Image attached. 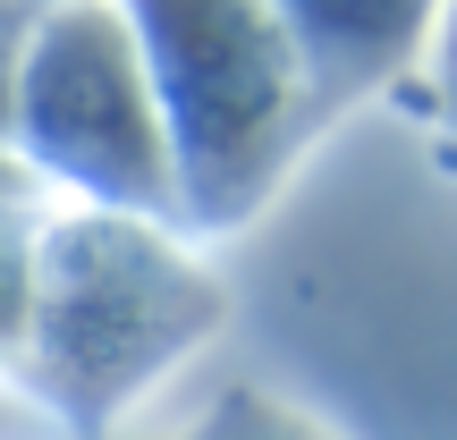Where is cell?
<instances>
[{
  "instance_id": "obj_1",
  "label": "cell",
  "mask_w": 457,
  "mask_h": 440,
  "mask_svg": "<svg viewBox=\"0 0 457 440\" xmlns=\"http://www.w3.org/2000/svg\"><path fill=\"white\" fill-rule=\"evenodd\" d=\"M153 111L170 136V178L195 220H245L288 153L313 136L305 68L271 0H128Z\"/></svg>"
},
{
  "instance_id": "obj_2",
  "label": "cell",
  "mask_w": 457,
  "mask_h": 440,
  "mask_svg": "<svg viewBox=\"0 0 457 440\" xmlns=\"http://www.w3.org/2000/svg\"><path fill=\"white\" fill-rule=\"evenodd\" d=\"M204 313H212V288L170 245H153L119 212H94V220H68L43 245L26 339L43 356V381L60 390V407L102 415L179 339H195Z\"/></svg>"
},
{
  "instance_id": "obj_3",
  "label": "cell",
  "mask_w": 457,
  "mask_h": 440,
  "mask_svg": "<svg viewBox=\"0 0 457 440\" xmlns=\"http://www.w3.org/2000/svg\"><path fill=\"white\" fill-rule=\"evenodd\" d=\"M17 128L60 178H77L85 195L119 203V212L179 203L145 60H136L128 9H111V0H68L26 34V51H17Z\"/></svg>"
},
{
  "instance_id": "obj_4",
  "label": "cell",
  "mask_w": 457,
  "mask_h": 440,
  "mask_svg": "<svg viewBox=\"0 0 457 440\" xmlns=\"http://www.w3.org/2000/svg\"><path fill=\"white\" fill-rule=\"evenodd\" d=\"M271 17L288 34L296 68H305V102H313V128H322L330 111L381 94L424 51L441 0H271Z\"/></svg>"
},
{
  "instance_id": "obj_5",
  "label": "cell",
  "mask_w": 457,
  "mask_h": 440,
  "mask_svg": "<svg viewBox=\"0 0 457 440\" xmlns=\"http://www.w3.org/2000/svg\"><path fill=\"white\" fill-rule=\"evenodd\" d=\"M441 111L457 128V0H449V26H441Z\"/></svg>"
}]
</instances>
